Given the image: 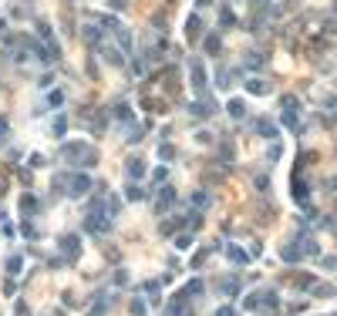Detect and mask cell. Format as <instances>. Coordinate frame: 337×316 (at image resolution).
Masks as SVG:
<instances>
[{"label":"cell","instance_id":"cell-2","mask_svg":"<svg viewBox=\"0 0 337 316\" xmlns=\"http://www.w3.org/2000/svg\"><path fill=\"white\" fill-rule=\"evenodd\" d=\"M68 188H71L68 195H75V199H81V195H84V192L91 188V178H88L84 172H75V175H71V182H68Z\"/></svg>","mask_w":337,"mask_h":316},{"label":"cell","instance_id":"cell-9","mask_svg":"<svg viewBox=\"0 0 337 316\" xmlns=\"http://www.w3.org/2000/svg\"><path fill=\"white\" fill-rule=\"evenodd\" d=\"M280 256H283V259H287V262H297L300 256H303V252H300L297 246H283V252H280Z\"/></svg>","mask_w":337,"mask_h":316},{"label":"cell","instance_id":"cell-10","mask_svg":"<svg viewBox=\"0 0 337 316\" xmlns=\"http://www.w3.org/2000/svg\"><path fill=\"white\" fill-rule=\"evenodd\" d=\"M20 269H24V259H20V256H10V259H7V273H10V276H17Z\"/></svg>","mask_w":337,"mask_h":316},{"label":"cell","instance_id":"cell-6","mask_svg":"<svg viewBox=\"0 0 337 316\" xmlns=\"http://www.w3.org/2000/svg\"><path fill=\"white\" fill-rule=\"evenodd\" d=\"M246 91L250 94H270V84L260 81V77H253V81H246Z\"/></svg>","mask_w":337,"mask_h":316},{"label":"cell","instance_id":"cell-19","mask_svg":"<svg viewBox=\"0 0 337 316\" xmlns=\"http://www.w3.org/2000/svg\"><path fill=\"white\" fill-rule=\"evenodd\" d=\"M216 316H240V310H236V306H219Z\"/></svg>","mask_w":337,"mask_h":316},{"label":"cell","instance_id":"cell-11","mask_svg":"<svg viewBox=\"0 0 337 316\" xmlns=\"http://www.w3.org/2000/svg\"><path fill=\"white\" fill-rule=\"evenodd\" d=\"M226 111L233 114V118H243L246 108H243V101H229V105H226Z\"/></svg>","mask_w":337,"mask_h":316},{"label":"cell","instance_id":"cell-5","mask_svg":"<svg viewBox=\"0 0 337 316\" xmlns=\"http://www.w3.org/2000/svg\"><path fill=\"white\" fill-rule=\"evenodd\" d=\"M61 249H64L68 256H78V252H81V242H78V236H61Z\"/></svg>","mask_w":337,"mask_h":316},{"label":"cell","instance_id":"cell-20","mask_svg":"<svg viewBox=\"0 0 337 316\" xmlns=\"http://www.w3.org/2000/svg\"><path fill=\"white\" fill-rule=\"evenodd\" d=\"M125 195L135 202V199H142V188H138V185H128V188H125Z\"/></svg>","mask_w":337,"mask_h":316},{"label":"cell","instance_id":"cell-23","mask_svg":"<svg viewBox=\"0 0 337 316\" xmlns=\"http://www.w3.org/2000/svg\"><path fill=\"white\" fill-rule=\"evenodd\" d=\"M189 242H192V236H179V239H175V246H179V249H189Z\"/></svg>","mask_w":337,"mask_h":316},{"label":"cell","instance_id":"cell-1","mask_svg":"<svg viewBox=\"0 0 337 316\" xmlns=\"http://www.w3.org/2000/svg\"><path fill=\"white\" fill-rule=\"evenodd\" d=\"M64 158H68V162H84V165H91L94 151L88 148L84 141H75V145H64Z\"/></svg>","mask_w":337,"mask_h":316},{"label":"cell","instance_id":"cell-21","mask_svg":"<svg viewBox=\"0 0 337 316\" xmlns=\"http://www.w3.org/2000/svg\"><path fill=\"white\" fill-rule=\"evenodd\" d=\"M64 128H68V121H64V114L54 121V135H64Z\"/></svg>","mask_w":337,"mask_h":316},{"label":"cell","instance_id":"cell-15","mask_svg":"<svg viewBox=\"0 0 337 316\" xmlns=\"http://www.w3.org/2000/svg\"><path fill=\"white\" fill-rule=\"evenodd\" d=\"M229 259H233V262H246L250 256H246L243 249H236V246H233V249H229Z\"/></svg>","mask_w":337,"mask_h":316},{"label":"cell","instance_id":"cell-13","mask_svg":"<svg viewBox=\"0 0 337 316\" xmlns=\"http://www.w3.org/2000/svg\"><path fill=\"white\" fill-rule=\"evenodd\" d=\"M192 205H196V209H206V205H209V195H206V192H196V195H192Z\"/></svg>","mask_w":337,"mask_h":316},{"label":"cell","instance_id":"cell-17","mask_svg":"<svg viewBox=\"0 0 337 316\" xmlns=\"http://www.w3.org/2000/svg\"><path fill=\"white\" fill-rule=\"evenodd\" d=\"M131 316H145V303L142 299H131Z\"/></svg>","mask_w":337,"mask_h":316},{"label":"cell","instance_id":"cell-3","mask_svg":"<svg viewBox=\"0 0 337 316\" xmlns=\"http://www.w3.org/2000/svg\"><path fill=\"white\" fill-rule=\"evenodd\" d=\"M189 77H192V88L196 91H206V68L199 61H189Z\"/></svg>","mask_w":337,"mask_h":316},{"label":"cell","instance_id":"cell-12","mask_svg":"<svg viewBox=\"0 0 337 316\" xmlns=\"http://www.w3.org/2000/svg\"><path fill=\"white\" fill-rule=\"evenodd\" d=\"M223 293H226V296H236V293H240V279H226Z\"/></svg>","mask_w":337,"mask_h":316},{"label":"cell","instance_id":"cell-14","mask_svg":"<svg viewBox=\"0 0 337 316\" xmlns=\"http://www.w3.org/2000/svg\"><path fill=\"white\" fill-rule=\"evenodd\" d=\"M159 158H162V162H172V158H175V148H172V145H162V148H159Z\"/></svg>","mask_w":337,"mask_h":316},{"label":"cell","instance_id":"cell-22","mask_svg":"<svg viewBox=\"0 0 337 316\" xmlns=\"http://www.w3.org/2000/svg\"><path fill=\"white\" fill-rule=\"evenodd\" d=\"M118 44H122V47H131V37L125 34V31H118Z\"/></svg>","mask_w":337,"mask_h":316},{"label":"cell","instance_id":"cell-18","mask_svg":"<svg viewBox=\"0 0 337 316\" xmlns=\"http://www.w3.org/2000/svg\"><path fill=\"white\" fill-rule=\"evenodd\" d=\"M20 209H24V212H34V209H38V202H34L31 195H24V199H20Z\"/></svg>","mask_w":337,"mask_h":316},{"label":"cell","instance_id":"cell-4","mask_svg":"<svg viewBox=\"0 0 337 316\" xmlns=\"http://www.w3.org/2000/svg\"><path fill=\"white\" fill-rule=\"evenodd\" d=\"M172 202H175V192H172V188H162V192H159V199H155V212H166Z\"/></svg>","mask_w":337,"mask_h":316},{"label":"cell","instance_id":"cell-7","mask_svg":"<svg viewBox=\"0 0 337 316\" xmlns=\"http://www.w3.org/2000/svg\"><path fill=\"white\" fill-rule=\"evenodd\" d=\"M128 175L131 178H142V175H145V162H142V158H131L128 162Z\"/></svg>","mask_w":337,"mask_h":316},{"label":"cell","instance_id":"cell-16","mask_svg":"<svg viewBox=\"0 0 337 316\" xmlns=\"http://www.w3.org/2000/svg\"><path fill=\"white\" fill-rule=\"evenodd\" d=\"M199 293H203V282H199V279H196V282H189V286H186V296H199Z\"/></svg>","mask_w":337,"mask_h":316},{"label":"cell","instance_id":"cell-8","mask_svg":"<svg viewBox=\"0 0 337 316\" xmlns=\"http://www.w3.org/2000/svg\"><path fill=\"white\" fill-rule=\"evenodd\" d=\"M256 131H260V135H266V138H277V125H273V121H256Z\"/></svg>","mask_w":337,"mask_h":316},{"label":"cell","instance_id":"cell-24","mask_svg":"<svg viewBox=\"0 0 337 316\" xmlns=\"http://www.w3.org/2000/svg\"><path fill=\"white\" fill-rule=\"evenodd\" d=\"M17 316H31V313H27V306H17Z\"/></svg>","mask_w":337,"mask_h":316}]
</instances>
